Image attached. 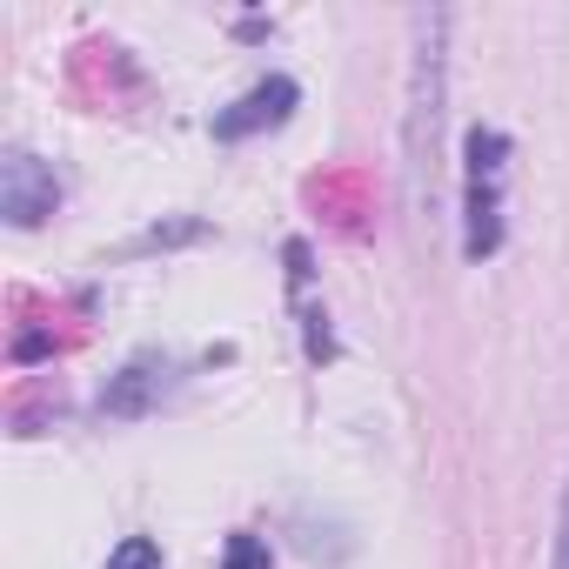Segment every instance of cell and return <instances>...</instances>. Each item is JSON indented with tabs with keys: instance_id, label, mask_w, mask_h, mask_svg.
Segmentation results:
<instances>
[{
	"instance_id": "1",
	"label": "cell",
	"mask_w": 569,
	"mask_h": 569,
	"mask_svg": "<svg viewBox=\"0 0 569 569\" xmlns=\"http://www.w3.org/2000/svg\"><path fill=\"white\" fill-rule=\"evenodd\" d=\"M442 34L449 14H416V74H409V201L416 214L436 208V161H442Z\"/></svg>"
},
{
	"instance_id": "2",
	"label": "cell",
	"mask_w": 569,
	"mask_h": 569,
	"mask_svg": "<svg viewBox=\"0 0 569 569\" xmlns=\"http://www.w3.org/2000/svg\"><path fill=\"white\" fill-rule=\"evenodd\" d=\"M502 188H509V134L469 128L462 134V254L489 261L502 248Z\"/></svg>"
},
{
	"instance_id": "3",
	"label": "cell",
	"mask_w": 569,
	"mask_h": 569,
	"mask_svg": "<svg viewBox=\"0 0 569 569\" xmlns=\"http://www.w3.org/2000/svg\"><path fill=\"white\" fill-rule=\"evenodd\" d=\"M54 208H61V181L48 161H34L28 148L0 154V214H8V228H41Z\"/></svg>"
},
{
	"instance_id": "4",
	"label": "cell",
	"mask_w": 569,
	"mask_h": 569,
	"mask_svg": "<svg viewBox=\"0 0 569 569\" xmlns=\"http://www.w3.org/2000/svg\"><path fill=\"white\" fill-rule=\"evenodd\" d=\"M174 382H181V362H174V356H134L121 376H108V389H101V416H114V422H141V416H154V409L174 396Z\"/></svg>"
},
{
	"instance_id": "5",
	"label": "cell",
	"mask_w": 569,
	"mask_h": 569,
	"mask_svg": "<svg viewBox=\"0 0 569 569\" xmlns=\"http://www.w3.org/2000/svg\"><path fill=\"white\" fill-rule=\"evenodd\" d=\"M296 101H302V88L289 81V74H268V81H254L241 101H228L221 114H214V141H248V134H261V128H281L296 114Z\"/></svg>"
},
{
	"instance_id": "6",
	"label": "cell",
	"mask_w": 569,
	"mask_h": 569,
	"mask_svg": "<svg viewBox=\"0 0 569 569\" xmlns=\"http://www.w3.org/2000/svg\"><path fill=\"white\" fill-rule=\"evenodd\" d=\"M108 569H161V542L154 536H128V542H114Z\"/></svg>"
},
{
	"instance_id": "7",
	"label": "cell",
	"mask_w": 569,
	"mask_h": 569,
	"mask_svg": "<svg viewBox=\"0 0 569 569\" xmlns=\"http://www.w3.org/2000/svg\"><path fill=\"white\" fill-rule=\"evenodd\" d=\"M261 562H268V549H261L254 536H234V542H228V569H261Z\"/></svg>"
},
{
	"instance_id": "8",
	"label": "cell",
	"mask_w": 569,
	"mask_h": 569,
	"mask_svg": "<svg viewBox=\"0 0 569 569\" xmlns=\"http://www.w3.org/2000/svg\"><path fill=\"white\" fill-rule=\"evenodd\" d=\"M549 569H569V482H562V509H556V549H549Z\"/></svg>"
},
{
	"instance_id": "9",
	"label": "cell",
	"mask_w": 569,
	"mask_h": 569,
	"mask_svg": "<svg viewBox=\"0 0 569 569\" xmlns=\"http://www.w3.org/2000/svg\"><path fill=\"white\" fill-rule=\"evenodd\" d=\"M48 349H54L48 336H21V342H14V362H34V356H48Z\"/></svg>"
}]
</instances>
